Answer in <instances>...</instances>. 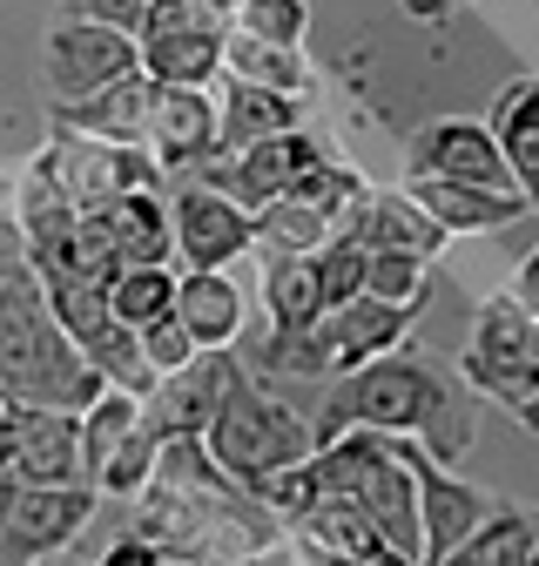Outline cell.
Instances as JSON below:
<instances>
[{
  "instance_id": "1",
  "label": "cell",
  "mask_w": 539,
  "mask_h": 566,
  "mask_svg": "<svg viewBox=\"0 0 539 566\" xmlns=\"http://www.w3.org/2000/svg\"><path fill=\"white\" fill-rule=\"evenodd\" d=\"M135 533L162 553H189L202 566H243L256 553L290 546L284 520L270 513L250 485H236L202 439H162L149 485L135 492Z\"/></svg>"
},
{
  "instance_id": "8",
  "label": "cell",
  "mask_w": 539,
  "mask_h": 566,
  "mask_svg": "<svg viewBox=\"0 0 539 566\" xmlns=\"http://www.w3.org/2000/svg\"><path fill=\"white\" fill-rule=\"evenodd\" d=\"M102 492L95 485H28L0 472V566H34L75 546L82 526L95 520Z\"/></svg>"
},
{
  "instance_id": "37",
  "label": "cell",
  "mask_w": 539,
  "mask_h": 566,
  "mask_svg": "<svg viewBox=\"0 0 539 566\" xmlns=\"http://www.w3.org/2000/svg\"><path fill=\"white\" fill-rule=\"evenodd\" d=\"M102 566H162V546H156V539H142V533L128 526V533H115V539H108Z\"/></svg>"
},
{
  "instance_id": "7",
  "label": "cell",
  "mask_w": 539,
  "mask_h": 566,
  "mask_svg": "<svg viewBox=\"0 0 539 566\" xmlns=\"http://www.w3.org/2000/svg\"><path fill=\"white\" fill-rule=\"evenodd\" d=\"M28 176H34L41 189H54L61 202H75V209H102V202H115L121 189L169 182L149 149H128V142H95V135H75V128H54V142L34 156Z\"/></svg>"
},
{
  "instance_id": "28",
  "label": "cell",
  "mask_w": 539,
  "mask_h": 566,
  "mask_svg": "<svg viewBox=\"0 0 539 566\" xmlns=\"http://www.w3.org/2000/svg\"><path fill=\"white\" fill-rule=\"evenodd\" d=\"M135 418H142V398L121 391V385H102V391L82 405V472H88V485H95L102 465L121 452V439L135 432Z\"/></svg>"
},
{
  "instance_id": "19",
  "label": "cell",
  "mask_w": 539,
  "mask_h": 566,
  "mask_svg": "<svg viewBox=\"0 0 539 566\" xmlns=\"http://www.w3.org/2000/svg\"><path fill=\"white\" fill-rule=\"evenodd\" d=\"M404 189L419 196V209L445 237H493L532 217V202L519 189H479V182H432V176H404Z\"/></svg>"
},
{
  "instance_id": "17",
  "label": "cell",
  "mask_w": 539,
  "mask_h": 566,
  "mask_svg": "<svg viewBox=\"0 0 539 566\" xmlns=\"http://www.w3.org/2000/svg\"><path fill=\"white\" fill-rule=\"evenodd\" d=\"M236 350H195V358L169 378H156V391L142 398V432L162 446V439H202L210 432V418L236 378Z\"/></svg>"
},
{
  "instance_id": "13",
  "label": "cell",
  "mask_w": 539,
  "mask_h": 566,
  "mask_svg": "<svg viewBox=\"0 0 539 566\" xmlns=\"http://www.w3.org/2000/svg\"><path fill=\"white\" fill-rule=\"evenodd\" d=\"M0 472H14L28 485H88V472H82V411L14 405L8 439H0Z\"/></svg>"
},
{
  "instance_id": "44",
  "label": "cell",
  "mask_w": 539,
  "mask_h": 566,
  "mask_svg": "<svg viewBox=\"0 0 539 566\" xmlns=\"http://www.w3.org/2000/svg\"><path fill=\"white\" fill-rule=\"evenodd\" d=\"M162 566H202V559H189V553H162Z\"/></svg>"
},
{
  "instance_id": "16",
  "label": "cell",
  "mask_w": 539,
  "mask_h": 566,
  "mask_svg": "<svg viewBox=\"0 0 539 566\" xmlns=\"http://www.w3.org/2000/svg\"><path fill=\"white\" fill-rule=\"evenodd\" d=\"M404 465H412V485H419V533H425V566H438L479 520H493L499 492L458 479L445 459H432L419 439H404Z\"/></svg>"
},
{
  "instance_id": "6",
  "label": "cell",
  "mask_w": 539,
  "mask_h": 566,
  "mask_svg": "<svg viewBox=\"0 0 539 566\" xmlns=\"http://www.w3.org/2000/svg\"><path fill=\"white\" fill-rule=\"evenodd\" d=\"M458 378L472 398H493L499 411H519L539 391V358H532V311L512 291H493L472 311V337L458 350Z\"/></svg>"
},
{
  "instance_id": "29",
  "label": "cell",
  "mask_w": 539,
  "mask_h": 566,
  "mask_svg": "<svg viewBox=\"0 0 539 566\" xmlns=\"http://www.w3.org/2000/svg\"><path fill=\"white\" fill-rule=\"evenodd\" d=\"M250 237L270 243V250H324L337 237V223L324 217V209L297 202V196H270L263 209H250Z\"/></svg>"
},
{
  "instance_id": "43",
  "label": "cell",
  "mask_w": 539,
  "mask_h": 566,
  "mask_svg": "<svg viewBox=\"0 0 539 566\" xmlns=\"http://www.w3.org/2000/svg\"><path fill=\"white\" fill-rule=\"evenodd\" d=\"M195 8H210V14H223V21H230V14H236V0H195Z\"/></svg>"
},
{
  "instance_id": "24",
  "label": "cell",
  "mask_w": 539,
  "mask_h": 566,
  "mask_svg": "<svg viewBox=\"0 0 539 566\" xmlns=\"http://www.w3.org/2000/svg\"><path fill=\"white\" fill-rule=\"evenodd\" d=\"M95 217L108 223V237H115V250H121V270H128V263H176L162 182H149V189H121L115 202L95 209Z\"/></svg>"
},
{
  "instance_id": "45",
  "label": "cell",
  "mask_w": 539,
  "mask_h": 566,
  "mask_svg": "<svg viewBox=\"0 0 539 566\" xmlns=\"http://www.w3.org/2000/svg\"><path fill=\"white\" fill-rule=\"evenodd\" d=\"M0 196H14V182H8V176H0Z\"/></svg>"
},
{
  "instance_id": "14",
  "label": "cell",
  "mask_w": 539,
  "mask_h": 566,
  "mask_svg": "<svg viewBox=\"0 0 539 566\" xmlns=\"http://www.w3.org/2000/svg\"><path fill=\"white\" fill-rule=\"evenodd\" d=\"M404 176H432V182H479V189H519L506 169V149L486 122L472 115H438L412 135L404 149Z\"/></svg>"
},
{
  "instance_id": "20",
  "label": "cell",
  "mask_w": 539,
  "mask_h": 566,
  "mask_svg": "<svg viewBox=\"0 0 539 566\" xmlns=\"http://www.w3.org/2000/svg\"><path fill=\"white\" fill-rule=\"evenodd\" d=\"M149 95H156V75H121L82 102H54V128H75V135H95V142H128V149H149Z\"/></svg>"
},
{
  "instance_id": "38",
  "label": "cell",
  "mask_w": 539,
  "mask_h": 566,
  "mask_svg": "<svg viewBox=\"0 0 539 566\" xmlns=\"http://www.w3.org/2000/svg\"><path fill=\"white\" fill-rule=\"evenodd\" d=\"M28 256V230H21V217H14V196H8V209H0V270L8 263H21Z\"/></svg>"
},
{
  "instance_id": "36",
  "label": "cell",
  "mask_w": 539,
  "mask_h": 566,
  "mask_svg": "<svg viewBox=\"0 0 539 566\" xmlns=\"http://www.w3.org/2000/svg\"><path fill=\"white\" fill-rule=\"evenodd\" d=\"M142 8L149 0H61V14H88V21L128 28V34H135V21H142Z\"/></svg>"
},
{
  "instance_id": "35",
  "label": "cell",
  "mask_w": 539,
  "mask_h": 566,
  "mask_svg": "<svg viewBox=\"0 0 539 566\" xmlns=\"http://www.w3.org/2000/svg\"><path fill=\"white\" fill-rule=\"evenodd\" d=\"M135 344H142V365L156 371V378H169V371H182L189 358H195V337L182 331V317L169 311V317H156V324H142L135 331Z\"/></svg>"
},
{
  "instance_id": "42",
  "label": "cell",
  "mask_w": 539,
  "mask_h": 566,
  "mask_svg": "<svg viewBox=\"0 0 539 566\" xmlns=\"http://www.w3.org/2000/svg\"><path fill=\"white\" fill-rule=\"evenodd\" d=\"M452 8V0H404V14H419V21H438Z\"/></svg>"
},
{
  "instance_id": "12",
  "label": "cell",
  "mask_w": 539,
  "mask_h": 566,
  "mask_svg": "<svg viewBox=\"0 0 539 566\" xmlns=\"http://www.w3.org/2000/svg\"><path fill=\"white\" fill-rule=\"evenodd\" d=\"M330 149L297 122V128H284V135H263V142H250V149H230V156H216V163H202L195 176L210 182V189H223L230 202H243V209H263L270 196H284L304 169H317Z\"/></svg>"
},
{
  "instance_id": "25",
  "label": "cell",
  "mask_w": 539,
  "mask_h": 566,
  "mask_svg": "<svg viewBox=\"0 0 539 566\" xmlns=\"http://www.w3.org/2000/svg\"><path fill=\"white\" fill-rule=\"evenodd\" d=\"M223 75H236V82H250V88L297 95V102H310V95H317V75H310L304 48L263 41V34H243V28H223Z\"/></svg>"
},
{
  "instance_id": "10",
  "label": "cell",
  "mask_w": 539,
  "mask_h": 566,
  "mask_svg": "<svg viewBox=\"0 0 539 566\" xmlns=\"http://www.w3.org/2000/svg\"><path fill=\"white\" fill-rule=\"evenodd\" d=\"M142 67V48H135L128 28H108V21H88V14H54L47 41H41V82L54 102H82L121 75Z\"/></svg>"
},
{
  "instance_id": "2",
  "label": "cell",
  "mask_w": 539,
  "mask_h": 566,
  "mask_svg": "<svg viewBox=\"0 0 539 566\" xmlns=\"http://www.w3.org/2000/svg\"><path fill=\"white\" fill-rule=\"evenodd\" d=\"M404 432L419 439L432 459L458 465L472 452V439H479V411H472V385L465 378H445L425 350H412V337H404L398 350H384V358L330 378L317 411H310V432L317 446L337 439V432Z\"/></svg>"
},
{
  "instance_id": "30",
  "label": "cell",
  "mask_w": 539,
  "mask_h": 566,
  "mask_svg": "<svg viewBox=\"0 0 539 566\" xmlns=\"http://www.w3.org/2000/svg\"><path fill=\"white\" fill-rule=\"evenodd\" d=\"M108 311H115L128 331L169 317V311H176V270H169V263H128V270L108 283Z\"/></svg>"
},
{
  "instance_id": "18",
  "label": "cell",
  "mask_w": 539,
  "mask_h": 566,
  "mask_svg": "<svg viewBox=\"0 0 539 566\" xmlns=\"http://www.w3.org/2000/svg\"><path fill=\"white\" fill-rule=\"evenodd\" d=\"M337 237H351V243H364V250H412V256H425V263L452 243V237L425 217V209H419V196L404 189V182H398V189H378V182H371V189L345 209V217H337Z\"/></svg>"
},
{
  "instance_id": "9",
  "label": "cell",
  "mask_w": 539,
  "mask_h": 566,
  "mask_svg": "<svg viewBox=\"0 0 539 566\" xmlns=\"http://www.w3.org/2000/svg\"><path fill=\"white\" fill-rule=\"evenodd\" d=\"M223 14L195 8V0H149L135 21V48H142V75L210 88L223 75Z\"/></svg>"
},
{
  "instance_id": "32",
  "label": "cell",
  "mask_w": 539,
  "mask_h": 566,
  "mask_svg": "<svg viewBox=\"0 0 539 566\" xmlns=\"http://www.w3.org/2000/svg\"><path fill=\"white\" fill-rule=\"evenodd\" d=\"M364 189H371V182H364V176H358L351 163H337V156H324V163H317V169H304V176H297V182H290L284 196H297V202L324 209V217L337 223V217H345V209H351V202H358Z\"/></svg>"
},
{
  "instance_id": "4",
  "label": "cell",
  "mask_w": 539,
  "mask_h": 566,
  "mask_svg": "<svg viewBox=\"0 0 539 566\" xmlns=\"http://www.w3.org/2000/svg\"><path fill=\"white\" fill-rule=\"evenodd\" d=\"M419 324V304H384V297H345V304H324L310 324L297 331H263V344H250V371L256 378H345L371 358H384V350H398L404 337H412Z\"/></svg>"
},
{
  "instance_id": "46",
  "label": "cell",
  "mask_w": 539,
  "mask_h": 566,
  "mask_svg": "<svg viewBox=\"0 0 539 566\" xmlns=\"http://www.w3.org/2000/svg\"><path fill=\"white\" fill-rule=\"evenodd\" d=\"M95 566H102V559H95Z\"/></svg>"
},
{
  "instance_id": "21",
  "label": "cell",
  "mask_w": 539,
  "mask_h": 566,
  "mask_svg": "<svg viewBox=\"0 0 539 566\" xmlns=\"http://www.w3.org/2000/svg\"><path fill=\"white\" fill-rule=\"evenodd\" d=\"M176 317L195 350H230L243 337V291L230 270H176Z\"/></svg>"
},
{
  "instance_id": "15",
  "label": "cell",
  "mask_w": 539,
  "mask_h": 566,
  "mask_svg": "<svg viewBox=\"0 0 539 566\" xmlns=\"http://www.w3.org/2000/svg\"><path fill=\"white\" fill-rule=\"evenodd\" d=\"M149 156L156 169L195 176L202 163L223 156V122H216V88H182V82H156L149 95Z\"/></svg>"
},
{
  "instance_id": "40",
  "label": "cell",
  "mask_w": 539,
  "mask_h": 566,
  "mask_svg": "<svg viewBox=\"0 0 539 566\" xmlns=\"http://www.w3.org/2000/svg\"><path fill=\"white\" fill-rule=\"evenodd\" d=\"M506 418L519 424V432H532V439H539V391H532V398H526L519 411H506Z\"/></svg>"
},
{
  "instance_id": "31",
  "label": "cell",
  "mask_w": 539,
  "mask_h": 566,
  "mask_svg": "<svg viewBox=\"0 0 539 566\" xmlns=\"http://www.w3.org/2000/svg\"><path fill=\"white\" fill-rule=\"evenodd\" d=\"M364 297H384V304H419L432 297V263L412 256V250H371L364 263Z\"/></svg>"
},
{
  "instance_id": "5",
  "label": "cell",
  "mask_w": 539,
  "mask_h": 566,
  "mask_svg": "<svg viewBox=\"0 0 539 566\" xmlns=\"http://www.w3.org/2000/svg\"><path fill=\"white\" fill-rule=\"evenodd\" d=\"M202 446H210V459L250 485L256 500H263V485L270 479H284L290 465H304L317 452V432H310V411H297L270 378H256L250 365H236L216 418H210V432H202Z\"/></svg>"
},
{
  "instance_id": "33",
  "label": "cell",
  "mask_w": 539,
  "mask_h": 566,
  "mask_svg": "<svg viewBox=\"0 0 539 566\" xmlns=\"http://www.w3.org/2000/svg\"><path fill=\"white\" fill-rule=\"evenodd\" d=\"M230 28L263 34V41H284V48H304V34H310V0H236Z\"/></svg>"
},
{
  "instance_id": "11",
  "label": "cell",
  "mask_w": 539,
  "mask_h": 566,
  "mask_svg": "<svg viewBox=\"0 0 539 566\" xmlns=\"http://www.w3.org/2000/svg\"><path fill=\"white\" fill-rule=\"evenodd\" d=\"M162 196H169V243H176L182 270H230L236 256L256 250L250 209L230 202L223 189H210L202 176H176V182H162Z\"/></svg>"
},
{
  "instance_id": "22",
  "label": "cell",
  "mask_w": 539,
  "mask_h": 566,
  "mask_svg": "<svg viewBox=\"0 0 539 566\" xmlns=\"http://www.w3.org/2000/svg\"><path fill=\"white\" fill-rule=\"evenodd\" d=\"M486 128L499 135V149H506V169L519 182V196L532 202V217H539V75H519L499 88Z\"/></svg>"
},
{
  "instance_id": "26",
  "label": "cell",
  "mask_w": 539,
  "mask_h": 566,
  "mask_svg": "<svg viewBox=\"0 0 539 566\" xmlns=\"http://www.w3.org/2000/svg\"><path fill=\"white\" fill-rule=\"evenodd\" d=\"M256 270H263V311H270V331H297L324 311V291H317V256L310 250H270L256 243Z\"/></svg>"
},
{
  "instance_id": "3",
  "label": "cell",
  "mask_w": 539,
  "mask_h": 566,
  "mask_svg": "<svg viewBox=\"0 0 539 566\" xmlns=\"http://www.w3.org/2000/svg\"><path fill=\"white\" fill-rule=\"evenodd\" d=\"M108 378L75 350L41 297L34 263H8L0 270V398L14 405H54V411H82Z\"/></svg>"
},
{
  "instance_id": "41",
  "label": "cell",
  "mask_w": 539,
  "mask_h": 566,
  "mask_svg": "<svg viewBox=\"0 0 539 566\" xmlns=\"http://www.w3.org/2000/svg\"><path fill=\"white\" fill-rule=\"evenodd\" d=\"M364 566H419V559L398 553V546H378V553H364Z\"/></svg>"
},
{
  "instance_id": "27",
  "label": "cell",
  "mask_w": 539,
  "mask_h": 566,
  "mask_svg": "<svg viewBox=\"0 0 539 566\" xmlns=\"http://www.w3.org/2000/svg\"><path fill=\"white\" fill-rule=\"evenodd\" d=\"M532 546H539V506L499 500L493 520H479L438 566H532Z\"/></svg>"
},
{
  "instance_id": "34",
  "label": "cell",
  "mask_w": 539,
  "mask_h": 566,
  "mask_svg": "<svg viewBox=\"0 0 539 566\" xmlns=\"http://www.w3.org/2000/svg\"><path fill=\"white\" fill-rule=\"evenodd\" d=\"M317 256V291H324V304H345V297H358L364 291V263H371V250L364 243H351V237H330L324 250H310Z\"/></svg>"
},
{
  "instance_id": "23",
  "label": "cell",
  "mask_w": 539,
  "mask_h": 566,
  "mask_svg": "<svg viewBox=\"0 0 539 566\" xmlns=\"http://www.w3.org/2000/svg\"><path fill=\"white\" fill-rule=\"evenodd\" d=\"M210 88H216V122H223V156H230V149H250V142H263V135L297 128L304 108H310V102H297V95L250 88V82H236V75H216Z\"/></svg>"
},
{
  "instance_id": "39",
  "label": "cell",
  "mask_w": 539,
  "mask_h": 566,
  "mask_svg": "<svg viewBox=\"0 0 539 566\" xmlns=\"http://www.w3.org/2000/svg\"><path fill=\"white\" fill-rule=\"evenodd\" d=\"M506 291H512V297H519V304L539 317V250H526V256H519V270H512V283H506Z\"/></svg>"
}]
</instances>
